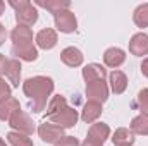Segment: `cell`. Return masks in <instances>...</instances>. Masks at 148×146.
<instances>
[{"instance_id": "6da1fadb", "label": "cell", "mask_w": 148, "mask_h": 146, "mask_svg": "<svg viewBox=\"0 0 148 146\" xmlns=\"http://www.w3.org/2000/svg\"><path fill=\"white\" fill-rule=\"evenodd\" d=\"M53 79L47 77V76H35V77H28L23 83V91L24 95L29 98V107L35 113H40L47 108L48 100L53 93Z\"/></svg>"}, {"instance_id": "7a4b0ae2", "label": "cell", "mask_w": 148, "mask_h": 146, "mask_svg": "<svg viewBox=\"0 0 148 146\" xmlns=\"http://www.w3.org/2000/svg\"><path fill=\"white\" fill-rule=\"evenodd\" d=\"M9 5L16 10V21L21 26H33L38 21V9L29 0H9Z\"/></svg>"}, {"instance_id": "3957f363", "label": "cell", "mask_w": 148, "mask_h": 146, "mask_svg": "<svg viewBox=\"0 0 148 146\" xmlns=\"http://www.w3.org/2000/svg\"><path fill=\"white\" fill-rule=\"evenodd\" d=\"M9 127L16 132H21V134H26V136H31L35 131H36V126L33 122V119L24 112V110H17L10 119H9Z\"/></svg>"}, {"instance_id": "277c9868", "label": "cell", "mask_w": 148, "mask_h": 146, "mask_svg": "<svg viewBox=\"0 0 148 146\" xmlns=\"http://www.w3.org/2000/svg\"><path fill=\"white\" fill-rule=\"evenodd\" d=\"M109 93H110V88L105 83V79L86 83V98H88V102H95V103L103 105L109 100Z\"/></svg>"}, {"instance_id": "5b68a950", "label": "cell", "mask_w": 148, "mask_h": 146, "mask_svg": "<svg viewBox=\"0 0 148 146\" xmlns=\"http://www.w3.org/2000/svg\"><path fill=\"white\" fill-rule=\"evenodd\" d=\"M53 23H55V31H60V33H76L77 29V19H76V14L71 10H62L59 14L53 16Z\"/></svg>"}, {"instance_id": "8992f818", "label": "cell", "mask_w": 148, "mask_h": 146, "mask_svg": "<svg viewBox=\"0 0 148 146\" xmlns=\"http://www.w3.org/2000/svg\"><path fill=\"white\" fill-rule=\"evenodd\" d=\"M36 132H38V136L41 138V141L47 143V145H55L60 138L66 136L62 127H59V126H55V124H52V122H47V120L38 126Z\"/></svg>"}, {"instance_id": "52a82bcc", "label": "cell", "mask_w": 148, "mask_h": 146, "mask_svg": "<svg viewBox=\"0 0 148 146\" xmlns=\"http://www.w3.org/2000/svg\"><path fill=\"white\" fill-rule=\"evenodd\" d=\"M48 119H50L52 124H55V126H59V127H62V129H73L74 126L77 124L79 115H77V110L76 108L66 107L64 110H60L59 113H55V115H52V117H48Z\"/></svg>"}, {"instance_id": "ba28073f", "label": "cell", "mask_w": 148, "mask_h": 146, "mask_svg": "<svg viewBox=\"0 0 148 146\" xmlns=\"http://www.w3.org/2000/svg\"><path fill=\"white\" fill-rule=\"evenodd\" d=\"M35 41H36V46L41 48V50H52L57 41H59V36H57V31L52 29V28H45L41 31H38L36 36H35Z\"/></svg>"}, {"instance_id": "9c48e42d", "label": "cell", "mask_w": 148, "mask_h": 146, "mask_svg": "<svg viewBox=\"0 0 148 146\" xmlns=\"http://www.w3.org/2000/svg\"><path fill=\"white\" fill-rule=\"evenodd\" d=\"M124 62H126V52H124L122 48H119V46H110V48L105 50V53H103V64H105L107 67H110V69L115 71V69L121 67Z\"/></svg>"}, {"instance_id": "30bf717a", "label": "cell", "mask_w": 148, "mask_h": 146, "mask_svg": "<svg viewBox=\"0 0 148 146\" xmlns=\"http://www.w3.org/2000/svg\"><path fill=\"white\" fill-rule=\"evenodd\" d=\"M129 53L136 57L148 55V35L147 33H136L129 40Z\"/></svg>"}, {"instance_id": "8fae6325", "label": "cell", "mask_w": 148, "mask_h": 146, "mask_svg": "<svg viewBox=\"0 0 148 146\" xmlns=\"http://www.w3.org/2000/svg\"><path fill=\"white\" fill-rule=\"evenodd\" d=\"M60 60H62V64L67 65V67H79V65L83 64V60H84V55H83V52H81L79 48H76V46H67V48H64V50L60 52Z\"/></svg>"}, {"instance_id": "7c38bea8", "label": "cell", "mask_w": 148, "mask_h": 146, "mask_svg": "<svg viewBox=\"0 0 148 146\" xmlns=\"http://www.w3.org/2000/svg\"><path fill=\"white\" fill-rule=\"evenodd\" d=\"M12 55L17 60H24V62H35L38 59V48L33 43L28 45H19V46H12Z\"/></svg>"}, {"instance_id": "4fadbf2b", "label": "cell", "mask_w": 148, "mask_h": 146, "mask_svg": "<svg viewBox=\"0 0 148 146\" xmlns=\"http://www.w3.org/2000/svg\"><path fill=\"white\" fill-rule=\"evenodd\" d=\"M21 71H23L21 60H17V59H9V60H7L5 74H3V76L7 77V81L10 83L12 88H19V83H21Z\"/></svg>"}, {"instance_id": "5bb4252c", "label": "cell", "mask_w": 148, "mask_h": 146, "mask_svg": "<svg viewBox=\"0 0 148 146\" xmlns=\"http://www.w3.org/2000/svg\"><path fill=\"white\" fill-rule=\"evenodd\" d=\"M109 138H110V127L105 122H95L88 129V139H91V141L103 145Z\"/></svg>"}, {"instance_id": "9a60e30c", "label": "cell", "mask_w": 148, "mask_h": 146, "mask_svg": "<svg viewBox=\"0 0 148 146\" xmlns=\"http://www.w3.org/2000/svg\"><path fill=\"white\" fill-rule=\"evenodd\" d=\"M10 40H12V46L33 43V31H31V28H28V26L17 24V26L10 31Z\"/></svg>"}, {"instance_id": "2e32d148", "label": "cell", "mask_w": 148, "mask_h": 146, "mask_svg": "<svg viewBox=\"0 0 148 146\" xmlns=\"http://www.w3.org/2000/svg\"><path fill=\"white\" fill-rule=\"evenodd\" d=\"M81 76L86 83H91V81H98V79H105L107 77V71L102 64H88L83 67L81 71Z\"/></svg>"}, {"instance_id": "e0dca14e", "label": "cell", "mask_w": 148, "mask_h": 146, "mask_svg": "<svg viewBox=\"0 0 148 146\" xmlns=\"http://www.w3.org/2000/svg\"><path fill=\"white\" fill-rule=\"evenodd\" d=\"M136 141L134 134L127 127H117L112 134V145L114 146H133Z\"/></svg>"}, {"instance_id": "ac0fdd59", "label": "cell", "mask_w": 148, "mask_h": 146, "mask_svg": "<svg viewBox=\"0 0 148 146\" xmlns=\"http://www.w3.org/2000/svg\"><path fill=\"white\" fill-rule=\"evenodd\" d=\"M102 105L100 103H95V102H86L84 107L81 110V120L86 122V124H95L98 120V117L102 115Z\"/></svg>"}, {"instance_id": "d6986e66", "label": "cell", "mask_w": 148, "mask_h": 146, "mask_svg": "<svg viewBox=\"0 0 148 146\" xmlns=\"http://www.w3.org/2000/svg\"><path fill=\"white\" fill-rule=\"evenodd\" d=\"M17 110H21V103H19L17 98H14V96L5 98L3 102H0V120L2 122H9V119Z\"/></svg>"}, {"instance_id": "ffe728a7", "label": "cell", "mask_w": 148, "mask_h": 146, "mask_svg": "<svg viewBox=\"0 0 148 146\" xmlns=\"http://www.w3.org/2000/svg\"><path fill=\"white\" fill-rule=\"evenodd\" d=\"M109 81H110V89L115 95H122L127 88V77L122 71H112L109 76Z\"/></svg>"}, {"instance_id": "44dd1931", "label": "cell", "mask_w": 148, "mask_h": 146, "mask_svg": "<svg viewBox=\"0 0 148 146\" xmlns=\"http://www.w3.org/2000/svg\"><path fill=\"white\" fill-rule=\"evenodd\" d=\"M36 5L47 9L50 14L55 16V14H59V12H62V10H69L71 2H69V0H38Z\"/></svg>"}, {"instance_id": "7402d4cb", "label": "cell", "mask_w": 148, "mask_h": 146, "mask_svg": "<svg viewBox=\"0 0 148 146\" xmlns=\"http://www.w3.org/2000/svg\"><path fill=\"white\" fill-rule=\"evenodd\" d=\"M133 134H138V136H148V115H136L133 120H131V127Z\"/></svg>"}, {"instance_id": "603a6c76", "label": "cell", "mask_w": 148, "mask_h": 146, "mask_svg": "<svg viewBox=\"0 0 148 146\" xmlns=\"http://www.w3.org/2000/svg\"><path fill=\"white\" fill-rule=\"evenodd\" d=\"M66 107H67V100H66V96H62V95H55V96H52L50 102H48V105H47V117H52V115L59 113L60 110H64Z\"/></svg>"}, {"instance_id": "cb8c5ba5", "label": "cell", "mask_w": 148, "mask_h": 146, "mask_svg": "<svg viewBox=\"0 0 148 146\" xmlns=\"http://www.w3.org/2000/svg\"><path fill=\"white\" fill-rule=\"evenodd\" d=\"M133 21L138 28H148V3H141L134 9L133 14Z\"/></svg>"}, {"instance_id": "d4e9b609", "label": "cell", "mask_w": 148, "mask_h": 146, "mask_svg": "<svg viewBox=\"0 0 148 146\" xmlns=\"http://www.w3.org/2000/svg\"><path fill=\"white\" fill-rule=\"evenodd\" d=\"M7 143L10 146H35L33 141L29 139V136L21 134V132H16V131H10L7 134Z\"/></svg>"}, {"instance_id": "484cf974", "label": "cell", "mask_w": 148, "mask_h": 146, "mask_svg": "<svg viewBox=\"0 0 148 146\" xmlns=\"http://www.w3.org/2000/svg\"><path fill=\"white\" fill-rule=\"evenodd\" d=\"M136 105L143 115H148V88H143L136 96Z\"/></svg>"}, {"instance_id": "4316f807", "label": "cell", "mask_w": 148, "mask_h": 146, "mask_svg": "<svg viewBox=\"0 0 148 146\" xmlns=\"http://www.w3.org/2000/svg\"><path fill=\"white\" fill-rule=\"evenodd\" d=\"M10 93H12V86H10L9 83H5L3 77H0V102H3L5 98L12 96Z\"/></svg>"}, {"instance_id": "83f0119b", "label": "cell", "mask_w": 148, "mask_h": 146, "mask_svg": "<svg viewBox=\"0 0 148 146\" xmlns=\"http://www.w3.org/2000/svg\"><path fill=\"white\" fill-rule=\"evenodd\" d=\"M79 145H81V143H79L74 136H64V138H60L53 146H79Z\"/></svg>"}, {"instance_id": "f1b7e54d", "label": "cell", "mask_w": 148, "mask_h": 146, "mask_svg": "<svg viewBox=\"0 0 148 146\" xmlns=\"http://www.w3.org/2000/svg\"><path fill=\"white\" fill-rule=\"evenodd\" d=\"M7 60H9V59H5V55H2V53H0V77L5 74V65H7Z\"/></svg>"}, {"instance_id": "f546056e", "label": "cell", "mask_w": 148, "mask_h": 146, "mask_svg": "<svg viewBox=\"0 0 148 146\" xmlns=\"http://www.w3.org/2000/svg\"><path fill=\"white\" fill-rule=\"evenodd\" d=\"M5 40H7V29H5V26L0 23V46L5 43Z\"/></svg>"}, {"instance_id": "4dcf8cb0", "label": "cell", "mask_w": 148, "mask_h": 146, "mask_svg": "<svg viewBox=\"0 0 148 146\" xmlns=\"http://www.w3.org/2000/svg\"><path fill=\"white\" fill-rule=\"evenodd\" d=\"M140 69H141V74L148 79V57L143 59V62H141V67H140Z\"/></svg>"}, {"instance_id": "1f68e13d", "label": "cell", "mask_w": 148, "mask_h": 146, "mask_svg": "<svg viewBox=\"0 0 148 146\" xmlns=\"http://www.w3.org/2000/svg\"><path fill=\"white\" fill-rule=\"evenodd\" d=\"M79 146H103V145H100V143H97V141H91V139H88V138H86V139H84V141H83Z\"/></svg>"}, {"instance_id": "d6a6232c", "label": "cell", "mask_w": 148, "mask_h": 146, "mask_svg": "<svg viewBox=\"0 0 148 146\" xmlns=\"http://www.w3.org/2000/svg\"><path fill=\"white\" fill-rule=\"evenodd\" d=\"M3 10H5V3L0 0V16H3Z\"/></svg>"}, {"instance_id": "836d02e7", "label": "cell", "mask_w": 148, "mask_h": 146, "mask_svg": "<svg viewBox=\"0 0 148 146\" xmlns=\"http://www.w3.org/2000/svg\"><path fill=\"white\" fill-rule=\"evenodd\" d=\"M0 146H7V143H5V141H3L2 138H0Z\"/></svg>"}]
</instances>
